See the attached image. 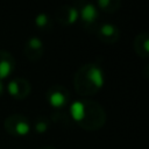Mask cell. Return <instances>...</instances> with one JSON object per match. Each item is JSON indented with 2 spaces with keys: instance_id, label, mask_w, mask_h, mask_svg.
I'll return each mask as SVG.
<instances>
[{
  "instance_id": "obj_1",
  "label": "cell",
  "mask_w": 149,
  "mask_h": 149,
  "mask_svg": "<svg viewBox=\"0 0 149 149\" xmlns=\"http://www.w3.org/2000/svg\"><path fill=\"white\" fill-rule=\"evenodd\" d=\"M70 116L85 130H98L106 123L105 108L91 99L73 101L70 105Z\"/></svg>"
},
{
  "instance_id": "obj_2",
  "label": "cell",
  "mask_w": 149,
  "mask_h": 149,
  "mask_svg": "<svg viewBox=\"0 0 149 149\" xmlns=\"http://www.w3.org/2000/svg\"><path fill=\"white\" fill-rule=\"evenodd\" d=\"M104 70L97 63H86L73 74V86L80 95H93L104 85Z\"/></svg>"
},
{
  "instance_id": "obj_3",
  "label": "cell",
  "mask_w": 149,
  "mask_h": 149,
  "mask_svg": "<svg viewBox=\"0 0 149 149\" xmlns=\"http://www.w3.org/2000/svg\"><path fill=\"white\" fill-rule=\"evenodd\" d=\"M3 127L6 132L13 136H24L30 130L29 120L19 113H13L8 115L3 121Z\"/></svg>"
},
{
  "instance_id": "obj_4",
  "label": "cell",
  "mask_w": 149,
  "mask_h": 149,
  "mask_svg": "<svg viewBox=\"0 0 149 149\" xmlns=\"http://www.w3.org/2000/svg\"><path fill=\"white\" fill-rule=\"evenodd\" d=\"M78 10V16H80L84 29L94 31L95 28L98 27L97 21L99 17V12L95 5L92 2H83L80 7L77 9Z\"/></svg>"
},
{
  "instance_id": "obj_5",
  "label": "cell",
  "mask_w": 149,
  "mask_h": 149,
  "mask_svg": "<svg viewBox=\"0 0 149 149\" xmlns=\"http://www.w3.org/2000/svg\"><path fill=\"white\" fill-rule=\"evenodd\" d=\"M70 91L62 84H54L45 93L49 104L55 108H62L70 101Z\"/></svg>"
},
{
  "instance_id": "obj_6",
  "label": "cell",
  "mask_w": 149,
  "mask_h": 149,
  "mask_svg": "<svg viewBox=\"0 0 149 149\" xmlns=\"http://www.w3.org/2000/svg\"><path fill=\"white\" fill-rule=\"evenodd\" d=\"M7 90L13 98H15L17 100H23L30 94L31 85H30V81L27 80L26 78L15 77L9 80V83L7 85Z\"/></svg>"
},
{
  "instance_id": "obj_7",
  "label": "cell",
  "mask_w": 149,
  "mask_h": 149,
  "mask_svg": "<svg viewBox=\"0 0 149 149\" xmlns=\"http://www.w3.org/2000/svg\"><path fill=\"white\" fill-rule=\"evenodd\" d=\"M94 33L97 37L106 44H113L120 38V29L114 23H109V22L99 24L95 28Z\"/></svg>"
},
{
  "instance_id": "obj_8",
  "label": "cell",
  "mask_w": 149,
  "mask_h": 149,
  "mask_svg": "<svg viewBox=\"0 0 149 149\" xmlns=\"http://www.w3.org/2000/svg\"><path fill=\"white\" fill-rule=\"evenodd\" d=\"M23 50H24L26 57L29 61L36 62V61H40L41 57L43 56L44 44H43L41 38L36 37V36H30V37L27 38Z\"/></svg>"
},
{
  "instance_id": "obj_9",
  "label": "cell",
  "mask_w": 149,
  "mask_h": 149,
  "mask_svg": "<svg viewBox=\"0 0 149 149\" xmlns=\"http://www.w3.org/2000/svg\"><path fill=\"white\" fill-rule=\"evenodd\" d=\"M55 17L62 26H70L78 19V10L71 5H62L56 9Z\"/></svg>"
},
{
  "instance_id": "obj_10",
  "label": "cell",
  "mask_w": 149,
  "mask_h": 149,
  "mask_svg": "<svg viewBox=\"0 0 149 149\" xmlns=\"http://www.w3.org/2000/svg\"><path fill=\"white\" fill-rule=\"evenodd\" d=\"M15 69V59L13 55L7 51L0 49V80L8 77Z\"/></svg>"
},
{
  "instance_id": "obj_11",
  "label": "cell",
  "mask_w": 149,
  "mask_h": 149,
  "mask_svg": "<svg viewBox=\"0 0 149 149\" xmlns=\"http://www.w3.org/2000/svg\"><path fill=\"white\" fill-rule=\"evenodd\" d=\"M133 48L140 57L147 58L149 56V34L148 33L137 34L134 38Z\"/></svg>"
},
{
  "instance_id": "obj_12",
  "label": "cell",
  "mask_w": 149,
  "mask_h": 149,
  "mask_svg": "<svg viewBox=\"0 0 149 149\" xmlns=\"http://www.w3.org/2000/svg\"><path fill=\"white\" fill-rule=\"evenodd\" d=\"M35 24L41 29V30H50L52 27L51 19L48 14L45 13H38L35 16Z\"/></svg>"
},
{
  "instance_id": "obj_13",
  "label": "cell",
  "mask_w": 149,
  "mask_h": 149,
  "mask_svg": "<svg viewBox=\"0 0 149 149\" xmlns=\"http://www.w3.org/2000/svg\"><path fill=\"white\" fill-rule=\"evenodd\" d=\"M98 7L104 12H115L120 8V0H99L97 2Z\"/></svg>"
},
{
  "instance_id": "obj_14",
  "label": "cell",
  "mask_w": 149,
  "mask_h": 149,
  "mask_svg": "<svg viewBox=\"0 0 149 149\" xmlns=\"http://www.w3.org/2000/svg\"><path fill=\"white\" fill-rule=\"evenodd\" d=\"M34 128H35V132L38 134L45 133L49 128V119L43 115L37 116L35 120V123H34Z\"/></svg>"
},
{
  "instance_id": "obj_15",
  "label": "cell",
  "mask_w": 149,
  "mask_h": 149,
  "mask_svg": "<svg viewBox=\"0 0 149 149\" xmlns=\"http://www.w3.org/2000/svg\"><path fill=\"white\" fill-rule=\"evenodd\" d=\"M51 120L55 122H62L64 125H68L69 121H71V116L64 111H55L51 113Z\"/></svg>"
},
{
  "instance_id": "obj_16",
  "label": "cell",
  "mask_w": 149,
  "mask_h": 149,
  "mask_svg": "<svg viewBox=\"0 0 149 149\" xmlns=\"http://www.w3.org/2000/svg\"><path fill=\"white\" fill-rule=\"evenodd\" d=\"M3 91H5V86H3V84H2V81L0 80V97L3 94Z\"/></svg>"
},
{
  "instance_id": "obj_17",
  "label": "cell",
  "mask_w": 149,
  "mask_h": 149,
  "mask_svg": "<svg viewBox=\"0 0 149 149\" xmlns=\"http://www.w3.org/2000/svg\"><path fill=\"white\" fill-rule=\"evenodd\" d=\"M38 149H57V148L54 147V146H44V147H41Z\"/></svg>"
}]
</instances>
